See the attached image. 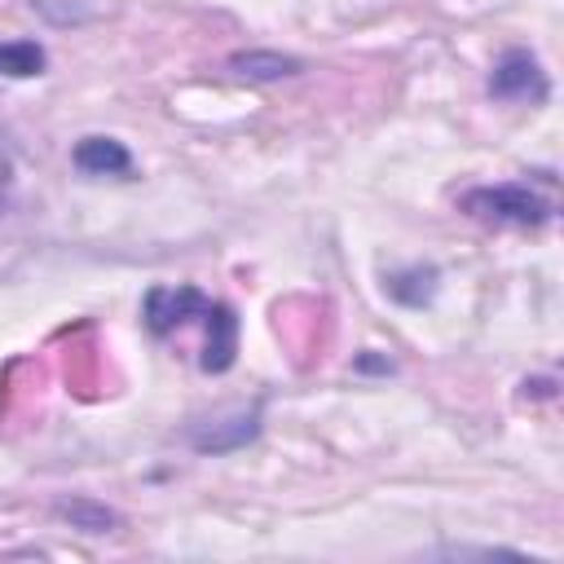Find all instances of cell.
<instances>
[{"instance_id": "obj_13", "label": "cell", "mask_w": 564, "mask_h": 564, "mask_svg": "<svg viewBox=\"0 0 564 564\" xmlns=\"http://www.w3.org/2000/svg\"><path fill=\"white\" fill-rule=\"evenodd\" d=\"M13 176V163H9V150H4V137H0V185H9Z\"/></svg>"}, {"instance_id": "obj_4", "label": "cell", "mask_w": 564, "mask_h": 564, "mask_svg": "<svg viewBox=\"0 0 564 564\" xmlns=\"http://www.w3.org/2000/svg\"><path fill=\"white\" fill-rule=\"evenodd\" d=\"M203 308H207V295L198 286H150L141 317H145V330L154 339H163L176 326H185L189 317H203Z\"/></svg>"}, {"instance_id": "obj_5", "label": "cell", "mask_w": 564, "mask_h": 564, "mask_svg": "<svg viewBox=\"0 0 564 564\" xmlns=\"http://www.w3.org/2000/svg\"><path fill=\"white\" fill-rule=\"evenodd\" d=\"M203 326H207V344H203L198 366L207 375H225L234 366V357H238V317H234V308L225 300H207Z\"/></svg>"}, {"instance_id": "obj_2", "label": "cell", "mask_w": 564, "mask_h": 564, "mask_svg": "<svg viewBox=\"0 0 564 564\" xmlns=\"http://www.w3.org/2000/svg\"><path fill=\"white\" fill-rule=\"evenodd\" d=\"M260 423H264V401H251V405H238L229 414L189 423L185 427V445L194 454H234V449H242V445H251L260 436Z\"/></svg>"}, {"instance_id": "obj_8", "label": "cell", "mask_w": 564, "mask_h": 564, "mask_svg": "<svg viewBox=\"0 0 564 564\" xmlns=\"http://www.w3.org/2000/svg\"><path fill=\"white\" fill-rule=\"evenodd\" d=\"M436 286H441V269L436 264H405V269H392L383 273V291L405 304V308H423L436 300Z\"/></svg>"}, {"instance_id": "obj_1", "label": "cell", "mask_w": 564, "mask_h": 564, "mask_svg": "<svg viewBox=\"0 0 564 564\" xmlns=\"http://www.w3.org/2000/svg\"><path fill=\"white\" fill-rule=\"evenodd\" d=\"M458 207L485 225H516V229H538L555 216V203L542 198L529 181H502V185H471Z\"/></svg>"}, {"instance_id": "obj_14", "label": "cell", "mask_w": 564, "mask_h": 564, "mask_svg": "<svg viewBox=\"0 0 564 564\" xmlns=\"http://www.w3.org/2000/svg\"><path fill=\"white\" fill-rule=\"evenodd\" d=\"M4 189H9V185H0V207H4Z\"/></svg>"}, {"instance_id": "obj_3", "label": "cell", "mask_w": 564, "mask_h": 564, "mask_svg": "<svg viewBox=\"0 0 564 564\" xmlns=\"http://www.w3.org/2000/svg\"><path fill=\"white\" fill-rule=\"evenodd\" d=\"M485 88H489L494 101H529V106L546 101V93H551L546 70H542V62H538L529 48H507V53L494 62Z\"/></svg>"}, {"instance_id": "obj_6", "label": "cell", "mask_w": 564, "mask_h": 564, "mask_svg": "<svg viewBox=\"0 0 564 564\" xmlns=\"http://www.w3.org/2000/svg\"><path fill=\"white\" fill-rule=\"evenodd\" d=\"M70 163L84 176H128L132 172V154L115 137H79L70 150Z\"/></svg>"}, {"instance_id": "obj_10", "label": "cell", "mask_w": 564, "mask_h": 564, "mask_svg": "<svg viewBox=\"0 0 564 564\" xmlns=\"http://www.w3.org/2000/svg\"><path fill=\"white\" fill-rule=\"evenodd\" d=\"M48 26H88L106 13V0H26Z\"/></svg>"}, {"instance_id": "obj_7", "label": "cell", "mask_w": 564, "mask_h": 564, "mask_svg": "<svg viewBox=\"0 0 564 564\" xmlns=\"http://www.w3.org/2000/svg\"><path fill=\"white\" fill-rule=\"evenodd\" d=\"M229 75L238 79H251V84H273V79H286V75H300L304 62L291 57V53H278V48H238L229 53Z\"/></svg>"}, {"instance_id": "obj_12", "label": "cell", "mask_w": 564, "mask_h": 564, "mask_svg": "<svg viewBox=\"0 0 564 564\" xmlns=\"http://www.w3.org/2000/svg\"><path fill=\"white\" fill-rule=\"evenodd\" d=\"M357 370H383V375H388V370H392V361H379V357H370V352H366V357H357Z\"/></svg>"}, {"instance_id": "obj_9", "label": "cell", "mask_w": 564, "mask_h": 564, "mask_svg": "<svg viewBox=\"0 0 564 564\" xmlns=\"http://www.w3.org/2000/svg\"><path fill=\"white\" fill-rule=\"evenodd\" d=\"M53 516L66 520L79 533H110V529H119V511H110L106 502H93V498H62V502H53Z\"/></svg>"}, {"instance_id": "obj_11", "label": "cell", "mask_w": 564, "mask_h": 564, "mask_svg": "<svg viewBox=\"0 0 564 564\" xmlns=\"http://www.w3.org/2000/svg\"><path fill=\"white\" fill-rule=\"evenodd\" d=\"M44 66H48V53L35 40H0V75L31 79V75H44Z\"/></svg>"}]
</instances>
